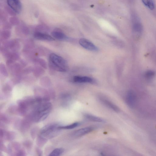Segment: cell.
Returning a JSON list of instances; mask_svg holds the SVG:
<instances>
[{"label":"cell","instance_id":"6da1fadb","mask_svg":"<svg viewBox=\"0 0 156 156\" xmlns=\"http://www.w3.org/2000/svg\"><path fill=\"white\" fill-rule=\"evenodd\" d=\"M50 64L51 67L56 71L62 72H66L68 65L66 60L61 57L55 53H52L49 57Z\"/></svg>","mask_w":156,"mask_h":156},{"label":"cell","instance_id":"7a4b0ae2","mask_svg":"<svg viewBox=\"0 0 156 156\" xmlns=\"http://www.w3.org/2000/svg\"><path fill=\"white\" fill-rule=\"evenodd\" d=\"M60 126L57 124H52L46 126L43 128L41 132V135L43 137L52 138L57 133Z\"/></svg>","mask_w":156,"mask_h":156},{"label":"cell","instance_id":"3957f363","mask_svg":"<svg viewBox=\"0 0 156 156\" xmlns=\"http://www.w3.org/2000/svg\"><path fill=\"white\" fill-rule=\"evenodd\" d=\"M126 102L128 106L131 108H134L136 106L137 99L135 92L132 91L128 92L126 96Z\"/></svg>","mask_w":156,"mask_h":156},{"label":"cell","instance_id":"277c9868","mask_svg":"<svg viewBox=\"0 0 156 156\" xmlns=\"http://www.w3.org/2000/svg\"><path fill=\"white\" fill-rule=\"evenodd\" d=\"M7 3L13 11L19 14L22 9V5L20 0H7Z\"/></svg>","mask_w":156,"mask_h":156},{"label":"cell","instance_id":"5b68a950","mask_svg":"<svg viewBox=\"0 0 156 156\" xmlns=\"http://www.w3.org/2000/svg\"><path fill=\"white\" fill-rule=\"evenodd\" d=\"M79 43L83 48L89 50L96 51L98 50L97 47L87 39L81 38L79 41Z\"/></svg>","mask_w":156,"mask_h":156},{"label":"cell","instance_id":"8992f818","mask_svg":"<svg viewBox=\"0 0 156 156\" xmlns=\"http://www.w3.org/2000/svg\"><path fill=\"white\" fill-rule=\"evenodd\" d=\"M133 21V29L135 32L141 33L143 29V26L136 15H133L132 17Z\"/></svg>","mask_w":156,"mask_h":156},{"label":"cell","instance_id":"52a82bcc","mask_svg":"<svg viewBox=\"0 0 156 156\" xmlns=\"http://www.w3.org/2000/svg\"><path fill=\"white\" fill-rule=\"evenodd\" d=\"M34 36L35 38L38 40L52 41L55 40L50 35L40 32L35 33L34 35Z\"/></svg>","mask_w":156,"mask_h":156},{"label":"cell","instance_id":"ba28073f","mask_svg":"<svg viewBox=\"0 0 156 156\" xmlns=\"http://www.w3.org/2000/svg\"><path fill=\"white\" fill-rule=\"evenodd\" d=\"M93 130V128L91 127H85L76 131L73 135L74 136L76 137H81L89 133Z\"/></svg>","mask_w":156,"mask_h":156},{"label":"cell","instance_id":"9c48e42d","mask_svg":"<svg viewBox=\"0 0 156 156\" xmlns=\"http://www.w3.org/2000/svg\"><path fill=\"white\" fill-rule=\"evenodd\" d=\"M73 80L74 82L80 83H91L93 81L91 78L87 76H75Z\"/></svg>","mask_w":156,"mask_h":156},{"label":"cell","instance_id":"30bf717a","mask_svg":"<svg viewBox=\"0 0 156 156\" xmlns=\"http://www.w3.org/2000/svg\"><path fill=\"white\" fill-rule=\"evenodd\" d=\"M100 100L104 105L112 110L116 112H119V109L118 107L111 102L110 101L103 98H101L100 99Z\"/></svg>","mask_w":156,"mask_h":156},{"label":"cell","instance_id":"8fae6325","mask_svg":"<svg viewBox=\"0 0 156 156\" xmlns=\"http://www.w3.org/2000/svg\"><path fill=\"white\" fill-rule=\"evenodd\" d=\"M53 38L59 40H64L67 38L66 36L63 33L58 31H54L52 33Z\"/></svg>","mask_w":156,"mask_h":156},{"label":"cell","instance_id":"7c38bea8","mask_svg":"<svg viewBox=\"0 0 156 156\" xmlns=\"http://www.w3.org/2000/svg\"><path fill=\"white\" fill-rule=\"evenodd\" d=\"M85 116L87 119L91 121L98 122H104L105 121L102 118L89 114L85 115Z\"/></svg>","mask_w":156,"mask_h":156},{"label":"cell","instance_id":"4fadbf2b","mask_svg":"<svg viewBox=\"0 0 156 156\" xmlns=\"http://www.w3.org/2000/svg\"><path fill=\"white\" fill-rule=\"evenodd\" d=\"M142 1L148 9L151 10L154 9L155 5L153 0H142Z\"/></svg>","mask_w":156,"mask_h":156},{"label":"cell","instance_id":"5bb4252c","mask_svg":"<svg viewBox=\"0 0 156 156\" xmlns=\"http://www.w3.org/2000/svg\"><path fill=\"white\" fill-rule=\"evenodd\" d=\"M64 150L62 148H57L54 150L49 155L50 156H60L63 153Z\"/></svg>","mask_w":156,"mask_h":156},{"label":"cell","instance_id":"9a60e30c","mask_svg":"<svg viewBox=\"0 0 156 156\" xmlns=\"http://www.w3.org/2000/svg\"><path fill=\"white\" fill-rule=\"evenodd\" d=\"M79 125V123L77 122H76L66 126H60L59 128L60 129H71L75 128Z\"/></svg>","mask_w":156,"mask_h":156},{"label":"cell","instance_id":"2e32d148","mask_svg":"<svg viewBox=\"0 0 156 156\" xmlns=\"http://www.w3.org/2000/svg\"><path fill=\"white\" fill-rule=\"evenodd\" d=\"M155 75V73L152 71H149L147 72L145 74L146 77L148 79H151Z\"/></svg>","mask_w":156,"mask_h":156}]
</instances>
